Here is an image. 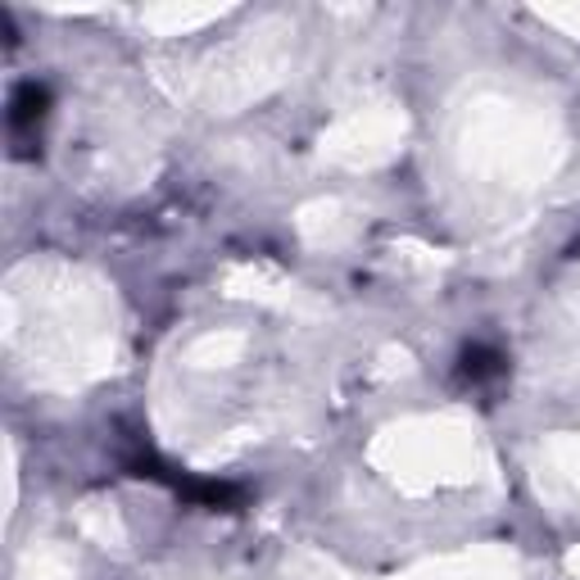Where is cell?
<instances>
[{
  "instance_id": "cell-2",
  "label": "cell",
  "mask_w": 580,
  "mask_h": 580,
  "mask_svg": "<svg viewBox=\"0 0 580 580\" xmlns=\"http://www.w3.org/2000/svg\"><path fill=\"white\" fill-rule=\"evenodd\" d=\"M463 372H467L472 381H481V377H495V372H504V358H499L495 350H472V354L463 358Z\"/></svg>"
},
{
  "instance_id": "cell-1",
  "label": "cell",
  "mask_w": 580,
  "mask_h": 580,
  "mask_svg": "<svg viewBox=\"0 0 580 580\" xmlns=\"http://www.w3.org/2000/svg\"><path fill=\"white\" fill-rule=\"evenodd\" d=\"M46 109H50V91L37 86V82H23L14 91V100H10V123H14V132L37 128L42 118H46Z\"/></svg>"
}]
</instances>
